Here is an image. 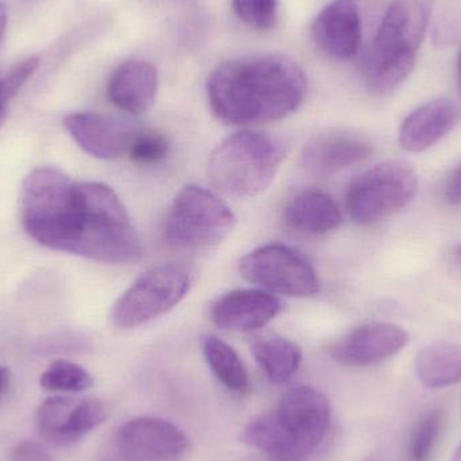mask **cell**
I'll return each instance as SVG.
<instances>
[{
	"mask_svg": "<svg viewBox=\"0 0 461 461\" xmlns=\"http://www.w3.org/2000/svg\"><path fill=\"white\" fill-rule=\"evenodd\" d=\"M308 94L303 68L284 54H259L219 65L207 84L213 115L230 126L281 121L300 108Z\"/></svg>",
	"mask_w": 461,
	"mask_h": 461,
	"instance_id": "6da1fadb",
	"label": "cell"
},
{
	"mask_svg": "<svg viewBox=\"0 0 461 461\" xmlns=\"http://www.w3.org/2000/svg\"><path fill=\"white\" fill-rule=\"evenodd\" d=\"M330 401L313 387L290 390L271 413L255 417L241 441L273 461H305L330 429Z\"/></svg>",
	"mask_w": 461,
	"mask_h": 461,
	"instance_id": "7a4b0ae2",
	"label": "cell"
},
{
	"mask_svg": "<svg viewBox=\"0 0 461 461\" xmlns=\"http://www.w3.org/2000/svg\"><path fill=\"white\" fill-rule=\"evenodd\" d=\"M430 0H392L362 62L374 94L395 91L413 72L417 51L427 34Z\"/></svg>",
	"mask_w": 461,
	"mask_h": 461,
	"instance_id": "3957f363",
	"label": "cell"
},
{
	"mask_svg": "<svg viewBox=\"0 0 461 461\" xmlns=\"http://www.w3.org/2000/svg\"><path fill=\"white\" fill-rule=\"evenodd\" d=\"M80 221L73 254L96 262L140 260L142 243L118 194L104 184H77Z\"/></svg>",
	"mask_w": 461,
	"mask_h": 461,
	"instance_id": "277c9868",
	"label": "cell"
},
{
	"mask_svg": "<svg viewBox=\"0 0 461 461\" xmlns=\"http://www.w3.org/2000/svg\"><path fill=\"white\" fill-rule=\"evenodd\" d=\"M22 223L41 246L72 252L77 233V184L56 167L32 170L21 192Z\"/></svg>",
	"mask_w": 461,
	"mask_h": 461,
	"instance_id": "5b68a950",
	"label": "cell"
},
{
	"mask_svg": "<svg viewBox=\"0 0 461 461\" xmlns=\"http://www.w3.org/2000/svg\"><path fill=\"white\" fill-rule=\"evenodd\" d=\"M286 157L284 142L267 132L230 135L216 148L208 165V177L227 196L255 197L273 183Z\"/></svg>",
	"mask_w": 461,
	"mask_h": 461,
	"instance_id": "8992f818",
	"label": "cell"
},
{
	"mask_svg": "<svg viewBox=\"0 0 461 461\" xmlns=\"http://www.w3.org/2000/svg\"><path fill=\"white\" fill-rule=\"evenodd\" d=\"M236 218L213 192L197 185L181 189L165 223V241L177 251H203L229 238Z\"/></svg>",
	"mask_w": 461,
	"mask_h": 461,
	"instance_id": "52a82bcc",
	"label": "cell"
},
{
	"mask_svg": "<svg viewBox=\"0 0 461 461\" xmlns=\"http://www.w3.org/2000/svg\"><path fill=\"white\" fill-rule=\"evenodd\" d=\"M419 177L403 161H386L371 167L352 183L347 192L349 218L360 226H371L405 208L416 196Z\"/></svg>",
	"mask_w": 461,
	"mask_h": 461,
	"instance_id": "ba28073f",
	"label": "cell"
},
{
	"mask_svg": "<svg viewBox=\"0 0 461 461\" xmlns=\"http://www.w3.org/2000/svg\"><path fill=\"white\" fill-rule=\"evenodd\" d=\"M191 289V278L178 266L164 265L143 273L116 301L111 320L119 328H137L164 316Z\"/></svg>",
	"mask_w": 461,
	"mask_h": 461,
	"instance_id": "9c48e42d",
	"label": "cell"
},
{
	"mask_svg": "<svg viewBox=\"0 0 461 461\" xmlns=\"http://www.w3.org/2000/svg\"><path fill=\"white\" fill-rule=\"evenodd\" d=\"M244 279L268 292L287 297H313L320 281L313 265L297 249L284 244H266L241 258Z\"/></svg>",
	"mask_w": 461,
	"mask_h": 461,
	"instance_id": "30bf717a",
	"label": "cell"
},
{
	"mask_svg": "<svg viewBox=\"0 0 461 461\" xmlns=\"http://www.w3.org/2000/svg\"><path fill=\"white\" fill-rule=\"evenodd\" d=\"M107 416V406L102 401L57 395L41 403L35 422L41 438L53 446L64 447L77 443L102 425Z\"/></svg>",
	"mask_w": 461,
	"mask_h": 461,
	"instance_id": "8fae6325",
	"label": "cell"
},
{
	"mask_svg": "<svg viewBox=\"0 0 461 461\" xmlns=\"http://www.w3.org/2000/svg\"><path fill=\"white\" fill-rule=\"evenodd\" d=\"M111 443L129 461H175L185 454L189 438L167 420L140 417L126 422Z\"/></svg>",
	"mask_w": 461,
	"mask_h": 461,
	"instance_id": "7c38bea8",
	"label": "cell"
},
{
	"mask_svg": "<svg viewBox=\"0 0 461 461\" xmlns=\"http://www.w3.org/2000/svg\"><path fill=\"white\" fill-rule=\"evenodd\" d=\"M317 48L330 59L347 61L362 46L363 26L355 0H333L325 5L312 24Z\"/></svg>",
	"mask_w": 461,
	"mask_h": 461,
	"instance_id": "4fadbf2b",
	"label": "cell"
},
{
	"mask_svg": "<svg viewBox=\"0 0 461 461\" xmlns=\"http://www.w3.org/2000/svg\"><path fill=\"white\" fill-rule=\"evenodd\" d=\"M409 335L390 322H368L344 336L332 349L333 359L352 367L376 365L405 348Z\"/></svg>",
	"mask_w": 461,
	"mask_h": 461,
	"instance_id": "5bb4252c",
	"label": "cell"
},
{
	"mask_svg": "<svg viewBox=\"0 0 461 461\" xmlns=\"http://www.w3.org/2000/svg\"><path fill=\"white\" fill-rule=\"evenodd\" d=\"M64 126L86 153L108 161L129 151L138 132L130 122L95 113H70Z\"/></svg>",
	"mask_w": 461,
	"mask_h": 461,
	"instance_id": "9a60e30c",
	"label": "cell"
},
{
	"mask_svg": "<svg viewBox=\"0 0 461 461\" xmlns=\"http://www.w3.org/2000/svg\"><path fill=\"white\" fill-rule=\"evenodd\" d=\"M373 145L354 132H328L303 148L300 165L309 175L328 177L370 158Z\"/></svg>",
	"mask_w": 461,
	"mask_h": 461,
	"instance_id": "2e32d148",
	"label": "cell"
},
{
	"mask_svg": "<svg viewBox=\"0 0 461 461\" xmlns=\"http://www.w3.org/2000/svg\"><path fill=\"white\" fill-rule=\"evenodd\" d=\"M279 309V301L265 290H233L216 301L211 319L224 330L252 332L276 319Z\"/></svg>",
	"mask_w": 461,
	"mask_h": 461,
	"instance_id": "e0dca14e",
	"label": "cell"
},
{
	"mask_svg": "<svg viewBox=\"0 0 461 461\" xmlns=\"http://www.w3.org/2000/svg\"><path fill=\"white\" fill-rule=\"evenodd\" d=\"M460 115L459 105L454 100L441 97L425 103L403 121L401 146L411 153L429 150L456 127Z\"/></svg>",
	"mask_w": 461,
	"mask_h": 461,
	"instance_id": "ac0fdd59",
	"label": "cell"
},
{
	"mask_svg": "<svg viewBox=\"0 0 461 461\" xmlns=\"http://www.w3.org/2000/svg\"><path fill=\"white\" fill-rule=\"evenodd\" d=\"M158 91V72L142 59L124 61L108 81L107 94L119 110L142 115L153 105Z\"/></svg>",
	"mask_w": 461,
	"mask_h": 461,
	"instance_id": "d6986e66",
	"label": "cell"
},
{
	"mask_svg": "<svg viewBox=\"0 0 461 461\" xmlns=\"http://www.w3.org/2000/svg\"><path fill=\"white\" fill-rule=\"evenodd\" d=\"M284 221L297 232L325 235L340 226L341 212L332 197L319 191H306L286 205Z\"/></svg>",
	"mask_w": 461,
	"mask_h": 461,
	"instance_id": "ffe728a7",
	"label": "cell"
},
{
	"mask_svg": "<svg viewBox=\"0 0 461 461\" xmlns=\"http://www.w3.org/2000/svg\"><path fill=\"white\" fill-rule=\"evenodd\" d=\"M416 374L428 389L461 384V344L438 341L425 347L417 355Z\"/></svg>",
	"mask_w": 461,
	"mask_h": 461,
	"instance_id": "44dd1931",
	"label": "cell"
},
{
	"mask_svg": "<svg viewBox=\"0 0 461 461\" xmlns=\"http://www.w3.org/2000/svg\"><path fill=\"white\" fill-rule=\"evenodd\" d=\"M251 352L263 373L274 384L289 381L300 368L303 354L297 344L279 335L257 336Z\"/></svg>",
	"mask_w": 461,
	"mask_h": 461,
	"instance_id": "7402d4cb",
	"label": "cell"
},
{
	"mask_svg": "<svg viewBox=\"0 0 461 461\" xmlns=\"http://www.w3.org/2000/svg\"><path fill=\"white\" fill-rule=\"evenodd\" d=\"M203 354L216 378L236 394L249 392V378L246 367L235 349L216 336H205Z\"/></svg>",
	"mask_w": 461,
	"mask_h": 461,
	"instance_id": "603a6c76",
	"label": "cell"
},
{
	"mask_svg": "<svg viewBox=\"0 0 461 461\" xmlns=\"http://www.w3.org/2000/svg\"><path fill=\"white\" fill-rule=\"evenodd\" d=\"M447 414L443 409L428 411L411 429L408 461H433L446 432Z\"/></svg>",
	"mask_w": 461,
	"mask_h": 461,
	"instance_id": "cb8c5ba5",
	"label": "cell"
},
{
	"mask_svg": "<svg viewBox=\"0 0 461 461\" xmlns=\"http://www.w3.org/2000/svg\"><path fill=\"white\" fill-rule=\"evenodd\" d=\"M41 386L49 392L81 393L88 390L94 384L91 374L67 360H56L41 375Z\"/></svg>",
	"mask_w": 461,
	"mask_h": 461,
	"instance_id": "d4e9b609",
	"label": "cell"
},
{
	"mask_svg": "<svg viewBox=\"0 0 461 461\" xmlns=\"http://www.w3.org/2000/svg\"><path fill=\"white\" fill-rule=\"evenodd\" d=\"M169 150V140L164 134L156 130H145L137 132L129 153L135 164L140 167H153L165 161Z\"/></svg>",
	"mask_w": 461,
	"mask_h": 461,
	"instance_id": "484cf974",
	"label": "cell"
},
{
	"mask_svg": "<svg viewBox=\"0 0 461 461\" xmlns=\"http://www.w3.org/2000/svg\"><path fill=\"white\" fill-rule=\"evenodd\" d=\"M233 13L252 29L270 30L278 19V0H230Z\"/></svg>",
	"mask_w": 461,
	"mask_h": 461,
	"instance_id": "4316f807",
	"label": "cell"
},
{
	"mask_svg": "<svg viewBox=\"0 0 461 461\" xmlns=\"http://www.w3.org/2000/svg\"><path fill=\"white\" fill-rule=\"evenodd\" d=\"M40 65L38 57H29L14 65L5 75H0V127L7 115V105L11 99L21 91Z\"/></svg>",
	"mask_w": 461,
	"mask_h": 461,
	"instance_id": "83f0119b",
	"label": "cell"
},
{
	"mask_svg": "<svg viewBox=\"0 0 461 461\" xmlns=\"http://www.w3.org/2000/svg\"><path fill=\"white\" fill-rule=\"evenodd\" d=\"M7 461H54L48 449L37 441H22L11 451Z\"/></svg>",
	"mask_w": 461,
	"mask_h": 461,
	"instance_id": "f1b7e54d",
	"label": "cell"
},
{
	"mask_svg": "<svg viewBox=\"0 0 461 461\" xmlns=\"http://www.w3.org/2000/svg\"><path fill=\"white\" fill-rule=\"evenodd\" d=\"M444 197L452 207H461V164L447 180Z\"/></svg>",
	"mask_w": 461,
	"mask_h": 461,
	"instance_id": "f546056e",
	"label": "cell"
},
{
	"mask_svg": "<svg viewBox=\"0 0 461 461\" xmlns=\"http://www.w3.org/2000/svg\"><path fill=\"white\" fill-rule=\"evenodd\" d=\"M97 461H129L121 452L116 449V447L113 443H108L104 448L100 452Z\"/></svg>",
	"mask_w": 461,
	"mask_h": 461,
	"instance_id": "4dcf8cb0",
	"label": "cell"
},
{
	"mask_svg": "<svg viewBox=\"0 0 461 461\" xmlns=\"http://www.w3.org/2000/svg\"><path fill=\"white\" fill-rule=\"evenodd\" d=\"M11 386V373L8 368L0 367V398L5 395Z\"/></svg>",
	"mask_w": 461,
	"mask_h": 461,
	"instance_id": "1f68e13d",
	"label": "cell"
},
{
	"mask_svg": "<svg viewBox=\"0 0 461 461\" xmlns=\"http://www.w3.org/2000/svg\"><path fill=\"white\" fill-rule=\"evenodd\" d=\"M5 27H7V11L3 3H0V42L5 37Z\"/></svg>",
	"mask_w": 461,
	"mask_h": 461,
	"instance_id": "d6a6232c",
	"label": "cell"
},
{
	"mask_svg": "<svg viewBox=\"0 0 461 461\" xmlns=\"http://www.w3.org/2000/svg\"><path fill=\"white\" fill-rule=\"evenodd\" d=\"M452 461H461V444L459 446V448H457V451L455 452V456Z\"/></svg>",
	"mask_w": 461,
	"mask_h": 461,
	"instance_id": "836d02e7",
	"label": "cell"
},
{
	"mask_svg": "<svg viewBox=\"0 0 461 461\" xmlns=\"http://www.w3.org/2000/svg\"><path fill=\"white\" fill-rule=\"evenodd\" d=\"M457 67H459V76H460V83H461V49L459 53V59H457Z\"/></svg>",
	"mask_w": 461,
	"mask_h": 461,
	"instance_id": "e575fe53",
	"label": "cell"
},
{
	"mask_svg": "<svg viewBox=\"0 0 461 461\" xmlns=\"http://www.w3.org/2000/svg\"><path fill=\"white\" fill-rule=\"evenodd\" d=\"M457 255H459V258L461 259V246L459 247V249H457Z\"/></svg>",
	"mask_w": 461,
	"mask_h": 461,
	"instance_id": "d590c367",
	"label": "cell"
}]
</instances>
